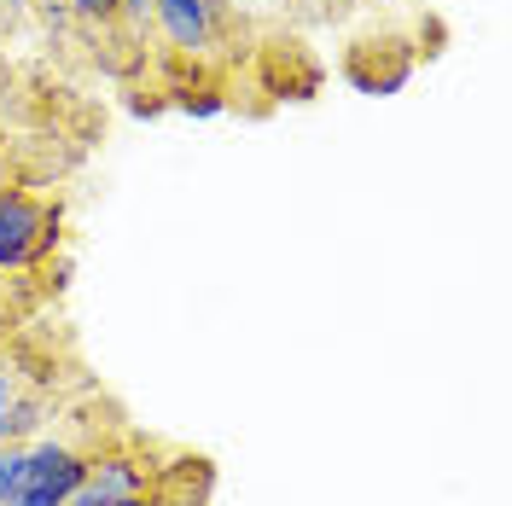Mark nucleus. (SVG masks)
Masks as SVG:
<instances>
[{
  "label": "nucleus",
  "instance_id": "obj_4",
  "mask_svg": "<svg viewBox=\"0 0 512 506\" xmlns=\"http://www.w3.org/2000/svg\"><path fill=\"white\" fill-rule=\"evenodd\" d=\"M24 472H30V448L0 443V506H12L18 495H24Z\"/></svg>",
  "mask_w": 512,
  "mask_h": 506
},
{
  "label": "nucleus",
  "instance_id": "obj_12",
  "mask_svg": "<svg viewBox=\"0 0 512 506\" xmlns=\"http://www.w3.org/2000/svg\"><path fill=\"white\" fill-rule=\"evenodd\" d=\"M0 187H6V152H0Z\"/></svg>",
  "mask_w": 512,
  "mask_h": 506
},
{
  "label": "nucleus",
  "instance_id": "obj_3",
  "mask_svg": "<svg viewBox=\"0 0 512 506\" xmlns=\"http://www.w3.org/2000/svg\"><path fill=\"white\" fill-rule=\"evenodd\" d=\"M140 489H146V466L134 454H94L64 506H117L123 495H140Z\"/></svg>",
  "mask_w": 512,
  "mask_h": 506
},
{
  "label": "nucleus",
  "instance_id": "obj_9",
  "mask_svg": "<svg viewBox=\"0 0 512 506\" xmlns=\"http://www.w3.org/2000/svg\"><path fill=\"white\" fill-rule=\"evenodd\" d=\"M152 6H158V0H117V18H128L134 30H146V24H152Z\"/></svg>",
  "mask_w": 512,
  "mask_h": 506
},
{
  "label": "nucleus",
  "instance_id": "obj_7",
  "mask_svg": "<svg viewBox=\"0 0 512 506\" xmlns=\"http://www.w3.org/2000/svg\"><path fill=\"white\" fill-rule=\"evenodd\" d=\"M70 12L88 18V24H111L117 18V0H70Z\"/></svg>",
  "mask_w": 512,
  "mask_h": 506
},
{
  "label": "nucleus",
  "instance_id": "obj_6",
  "mask_svg": "<svg viewBox=\"0 0 512 506\" xmlns=\"http://www.w3.org/2000/svg\"><path fill=\"white\" fill-rule=\"evenodd\" d=\"M175 111H187V117H198V123H210V117H222V111H227V99L216 94V88H198V94L175 99Z\"/></svg>",
  "mask_w": 512,
  "mask_h": 506
},
{
  "label": "nucleus",
  "instance_id": "obj_5",
  "mask_svg": "<svg viewBox=\"0 0 512 506\" xmlns=\"http://www.w3.org/2000/svg\"><path fill=\"white\" fill-rule=\"evenodd\" d=\"M41 419H47L41 396H18V408H12V419H6V443H24V437H35V431H41Z\"/></svg>",
  "mask_w": 512,
  "mask_h": 506
},
{
  "label": "nucleus",
  "instance_id": "obj_11",
  "mask_svg": "<svg viewBox=\"0 0 512 506\" xmlns=\"http://www.w3.org/2000/svg\"><path fill=\"white\" fill-rule=\"evenodd\" d=\"M6 332H12V309H6V297H0V344H6Z\"/></svg>",
  "mask_w": 512,
  "mask_h": 506
},
{
  "label": "nucleus",
  "instance_id": "obj_1",
  "mask_svg": "<svg viewBox=\"0 0 512 506\" xmlns=\"http://www.w3.org/2000/svg\"><path fill=\"white\" fill-rule=\"evenodd\" d=\"M59 251V204L0 187V274H30Z\"/></svg>",
  "mask_w": 512,
  "mask_h": 506
},
{
  "label": "nucleus",
  "instance_id": "obj_10",
  "mask_svg": "<svg viewBox=\"0 0 512 506\" xmlns=\"http://www.w3.org/2000/svg\"><path fill=\"white\" fill-rule=\"evenodd\" d=\"M117 506H163V501H152V495L140 489V495H123V501H117Z\"/></svg>",
  "mask_w": 512,
  "mask_h": 506
},
{
  "label": "nucleus",
  "instance_id": "obj_13",
  "mask_svg": "<svg viewBox=\"0 0 512 506\" xmlns=\"http://www.w3.org/2000/svg\"><path fill=\"white\" fill-rule=\"evenodd\" d=\"M18 6H24V0H6V12H18Z\"/></svg>",
  "mask_w": 512,
  "mask_h": 506
},
{
  "label": "nucleus",
  "instance_id": "obj_8",
  "mask_svg": "<svg viewBox=\"0 0 512 506\" xmlns=\"http://www.w3.org/2000/svg\"><path fill=\"white\" fill-rule=\"evenodd\" d=\"M18 396H24V384L12 379V373H0V443H6V419L18 408Z\"/></svg>",
  "mask_w": 512,
  "mask_h": 506
},
{
  "label": "nucleus",
  "instance_id": "obj_2",
  "mask_svg": "<svg viewBox=\"0 0 512 506\" xmlns=\"http://www.w3.org/2000/svg\"><path fill=\"white\" fill-rule=\"evenodd\" d=\"M152 24L163 30V41L175 53H210L216 30H222V0H158L152 6Z\"/></svg>",
  "mask_w": 512,
  "mask_h": 506
}]
</instances>
